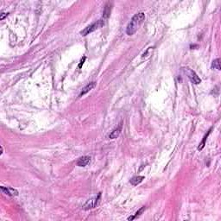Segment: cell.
<instances>
[{
	"label": "cell",
	"mask_w": 221,
	"mask_h": 221,
	"mask_svg": "<svg viewBox=\"0 0 221 221\" xmlns=\"http://www.w3.org/2000/svg\"><path fill=\"white\" fill-rule=\"evenodd\" d=\"M145 19V14L143 12H139L136 14L135 16L131 18L130 23L127 25L126 28V34L128 35H132L137 32V30L139 29L140 25L143 23Z\"/></svg>",
	"instance_id": "1"
},
{
	"label": "cell",
	"mask_w": 221,
	"mask_h": 221,
	"mask_svg": "<svg viewBox=\"0 0 221 221\" xmlns=\"http://www.w3.org/2000/svg\"><path fill=\"white\" fill-rule=\"evenodd\" d=\"M104 24H105V21L103 19H100V20H98L97 22L93 23L92 24L87 26L85 30H83L81 32V35L82 36H86V35H89L90 33L93 32V31L98 30L99 28H101L104 25Z\"/></svg>",
	"instance_id": "2"
},
{
	"label": "cell",
	"mask_w": 221,
	"mask_h": 221,
	"mask_svg": "<svg viewBox=\"0 0 221 221\" xmlns=\"http://www.w3.org/2000/svg\"><path fill=\"white\" fill-rule=\"evenodd\" d=\"M181 70L185 73V74L188 75V77L189 78V80L193 82L194 84H200V82H201V80H200V78L197 75V74L194 72V71H193L192 69H190L189 67H182L181 68Z\"/></svg>",
	"instance_id": "3"
},
{
	"label": "cell",
	"mask_w": 221,
	"mask_h": 221,
	"mask_svg": "<svg viewBox=\"0 0 221 221\" xmlns=\"http://www.w3.org/2000/svg\"><path fill=\"white\" fill-rule=\"evenodd\" d=\"M100 197H101V193H99L97 196L89 199V200L83 205L82 208H83L84 210H90V209H92V208L96 207V205H98V203L99 202Z\"/></svg>",
	"instance_id": "4"
},
{
	"label": "cell",
	"mask_w": 221,
	"mask_h": 221,
	"mask_svg": "<svg viewBox=\"0 0 221 221\" xmlns=\"http://www.w3.org/2000/svg\"><path fill=\"white\" fill-rule=\"evenodd\" d=\"M122 128H123V122L121 121V122L119 123V124L115 128L114 130L111 132V134L109 135V137H110L111 139H116V138H118V137H119L121 131H122Z\"/></svg>",
	"instance_id": "5"
},
{
	"label": "cell",
	"mask_w": 221,
	"mask_h": 221,
	"mask_svg": "<svg viewBox=\"0 0 221 221\" xmlns=\"http://www.w3.org/2000/svg\"><path fill=\"white\" fill-rule=\"evenodd\" d=\"M1 190L2 192L9 196H17L18 195V191L16 189L12 188H4V187H1Z\"/></svg>",
	"instance_id": "6"
},
{
	"label": "cell",
	"mask_w": 221,
	"mask_h": 221,
	"mask_svg": "<svg viewBox=\"0 0 221 221\" xmlns=\"http://www.w3.org/2000/svg\"><path fill=\"white\" fill-rule=\"evenodd\" d=\"M90 156H81V158H79V160L77 162V166H79V167H85V166H86L87 164L90 163Z\"/></svg>",
	"instance_id": "7"
},
{
	"label": "cell",
	"mask_w": 221,
	"mask_h": 221,
	"mask_svg": "<svg viewBox=\"0 0 221 221\" xmlns=\"http://www.w3.org/2000/svg\"><path fill=\"white\" fill-rule=\"evenodd\" d=\"M95 86H96V83H95V82H91L89 84H87V85L82 89L81 92L80 93V97H82L83 95L86 94L88 92H90L91 90H92V89L95 87Z\"/></svg>",
	"instance_id": "8"
},
{
	"label": "cell",
	"mask_w": 221,
	"mask_h": 221,
	"mask_svg": "<svg viewBox=\"0 0 221 221\" xmlns=\"http://www.w3.org/2000/svg\"><path fill=\"white\" fill-rule=\"evenodd\" d=\"M111 11H112V4L109 2V3H107L106 4L105 9H104V12H103L104 18H108L110 16Z\"/></svg>",
	"instance_id": "9"
},
{
	"label": "cell",
	"mask_w": 221,
	"mask_h": 221,
	"mask_svg": "<svg viewBox=\"0 0 221 221\" xmlns=\"http://www.w3.org/2000/svg\"><path fill=\"white\" fill-rule=\"evenodd\" d=\"M212 130H213V128H211L209 131H208V132L206 133L205 135V137H203V140H202V142L200 143V145H199V147H198V150H201V149H203V148L205 147V141H206V138L208 137V136L210 135V133H211V131H212Z\"/></svg>",
	"instance_id": "10"
},
{
	"label": "cell",
	"mask_w": 221,
	"mask_h": 221,
	"mask_svg": "<svg viewBox=\"0 0 221 221\" xmlns=\"http://www.w3.org/2000/svg\"><path fill=\"white\" fill-rule=\"evenodd\" d=\"M144 179V177L143 176H135V177H133L132 179L131 180V183L133 185V186H137V185H138L139 183H141L143 180Z\"/></svg>",
	"instance_id": "11"
},
{
	"label": "cell",
	"mask_w": 221,
	"mask_h": 221,
	"mask_svg": "<svg viewBox=\"0 0 221 221\" xmlns=\"http://www.w3.org/2000/svg\"><path fill=\"white\" fill-rule=\"evenodd\" d=\"M144 210H145V206H143V207H141L139 210L137 212V213H135V215H133V216H131V217H129L128 218V220H135L137 216H139L141 213H143L144 212Z\"/></svg>",
	"instance_id": "12"
},
{
	"label": "cell",
	"mask_w": 221,
	"mask_h": 221,
	"mask_svg": "<svg viewBox=\"0 0 221 221\" xmlns=\"http://www.w3.org/2000/svg\"><path fill=\"white\" fill-rule=\"evenodd\" d=\"M220 59L217 58L216 60H214L213 61V65H212V67L213 68H215L217 70H220Z\"/></svg>",
	"instance_id": "13"
},
{
	"label": "cell",
	"mask_w": 221,
	"mask_h": 221,
	"mask_svg": "<svg viewBox=\"0 0 221 221\" xmlns=\"http://www.w3.org/2000/svg\"><path fill=\"white\" fill-rule=\"evenodd\" d=\"M86 61V57L82 58V59H81V63H80V64H79V67H80V68H81L82 65H83V64H84V61Z\"/></svg>",
	"instance_id": "14"
},
{
	"label": "cell",
	"mask_w": 221,
	"mask_h": 221,
	"mask_svg": "<svg viewBox=\"0 0 221 221\" xmlns=\"http://www.w3.org/2000/svg\"><path fill=\"white\" fill-rule=\"evenodd\" d=\"M7 13H4V12H3L2 14H1V16H0V20H3L5 16H7Z\"/></svg>",
	"instance_id": "15"
}]
</instances>
